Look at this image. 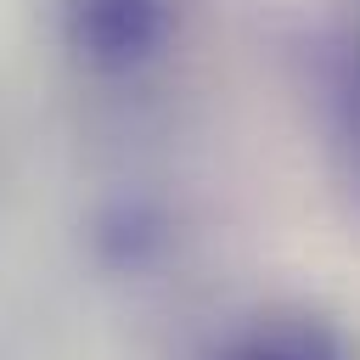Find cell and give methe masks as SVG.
Instances as JSON below:
<instances>
[{
  "mask_svg": "<svg viewBox=\"0 0 360 360\" xmlns=\"http://www.w3.org/2000/svg\"><path fill=\"white\" fill-rule=\"evenodd\" d=\"M315 79H321V101H326V118L360 174V28H343L332 39H321L315 51Z\"/></svg>",
  "mask_w": 360,
  "mask_h": 360,
  "instance_id": "obj_3",
  "label": "cell"
},
{
  "mask_svg": "<svg viewBox=\"0 0 360 360\" xmlns=\"http://www.w3.org/2000/svg\"><path fill=\"white\" fill-rule=\"evenodd\" d=\"M214 360H349V343L315 315H276L236 332Z\"/></svg>",
  "mask_w": 360,
  "mask_h": 360,
  "instance_id": "obj_2",
  "label": "cell"
},
{
  "mask_svg": "<svg viewBox=\"0 0 360 360\" xmlns=\"http://www.w3.org/2000/svg\"><path fill=\"white\" fill-rule=\"evenodd\" d=\"M169 28L163 0H68L73 51L96 68H135L158 51Z\"/></svg>",
  "mask_w": 360,
  "mask_h": 360,
  "instance_id": "obj_1",
  "label": "cell"
}]
</instances>
